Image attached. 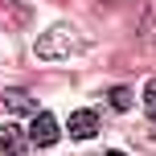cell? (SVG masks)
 Here are the masks:
<instances>
[{
    "label": "cell",
    "mask_w": 156,
    "mask_h": 156,
    "mask_svg": "<svg viewBox=\"0 0 156 156\" xmlns=\"http://www.w3.org/2000/svg\"><path fill=\"white\" fill-rule=\"evenodd\" d=\"M107 99H111V107H115V111H127L136 94H132V86H111V90H107Z\"/></svg>",
    "instance_id": "8992f818"
},
{
    "label": "cell",
    "mask_w": 156,
    "mask_h": 156,
    "mask_svg": "<svg viewBox=\"0 0 156 156\" xmlns=\"http://www.w3.org/2000/svg\"><path fill=\"white\" fill-rule=\"evenodd\" d=\"M29 148V140H25V132L16 123H0V152L4 156H25Z\"/></svg>",
    "instance_id": "277c9868"
},
{
    "label": "cell",
    "mask_w": 156,
    "mask_h": 156,
    "mask_svg": "<svg viewBox=\"0 0 156 156\" xmlns=\"http://www.w3.org/2000/svg\"><path fill=\"white\" fill-rule=\"evenodd\" d=\"M70 49H74V29L70 25H54L49 33L37 37V58L41 62H58V58H66Z\"/></svg>",
    "instance_id": "6da1fadb"
},
{
    "label": "cell",
    "mask_w": 156,
    "mask_h": 156,
    "mask_svg": "<svg viewBox=\"0 0 156 156\" xmlns=\"http://www.w3.org/2000/svg\"><path fill=\"white\" fill-rule=\"evenodd\" d=\"M144 103H148V115L156 119V78H148V86H144Z\"/></svg>",
    "instance_id": "52a82bcc"
},
{
    "label": "cell",
    "mask_w": 156,
    "mask_h": 156,
    "mask_svg": "<svg viewBox=\"0 0 156 156\" xmlns=\"http://www.w3.org/2000/svg\"><path fill=\"white\" fill-rule=\"evenodd\" d=\"M58 119L49 115V111H33V119H29V136L25 140H33V144H41V148H54L58 144Z\"/></svg>",
    "instance_id": "7a4b0ae2"
},
{
    "label": "cell",
    "mask_w": 156,
    "mask_h": 156,
    "mask_svg": "<svg viewBox=\"0 0 156 156\" xmlns=\"http://www.w3.org/2000/svg\"><path fill=\"white\" fill-rule=\"evenodd\" d=\"M4 107L16 111V115H29V111H37V103L29 94H21V90H4Z\"/></svg>",
    "instance_id": "5b68a950"
},
{
    "label": "cell",
    "mask_w": 156,
    "mask_h": 156,
    "mask_svg": "<svg viewBox=\"0 0 156 156\" xmlns=\"http://www.w3.org/2000/svg\"><path fill=\"white\" fill-rule=\"evenodd\" d=\"M103 156H127V152H103Z\"/></svg>",
    "instance_id": "ba28073f"
},
{
    "label": "cell",
    "mask_w": 156,
    "mask_h": 156,
    "mask_svg": "<svg viewBox=\"0 0 156 156\" xmlns=\"http://www.w3.org/2000/svg\"><path fill=\"white\" fill-rule=\"evenodd\" d=\"M66 132H70V140H90V136L99 132V115H94V111H74L70 123H66Z\"/></svg>",
    "instance_id": "3957f363"
}]
</instances>
